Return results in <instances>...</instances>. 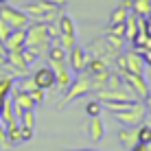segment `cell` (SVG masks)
<instances>
[{
    "label": "cell",
    "instance_id": "6da1fadb",
    "mask_svg": "<svg viewBox=\"0 0 151 151\" xmlns=\"http://www.w3.org/2000/svg\"><path fill=\"white\" fill-rule=\"evenodd\" d=\"M50 40L48 35V22H37V20H31V24L27 27V40H24V48L31 50L35 57H42L48 53Z\"/></svg>",
    "mask_w": 151,
    "mask_h": 151
},
{
    "label": "cell",
    "instance_id": "7a4b0ae2",
    "mask_svg": "<svg viewBox=\"0 0 151 151\" xmlns=\"http://www.w3.org/2000/svg\"><path fill=\"white\" fill-rule=\"evenodd\" d=\"M90 92H96V86H94V81H92V77L88 75L86 70L77 72V77L72 79L68 92L64 94V103H72L75 99L86 96V94H90Z\"/></svg>",
    "mask_w": 151,
    "mask_h": 151
},
{
    "label": "cell",
    "instance_id": "3957f363",
    "mask_svg": "<svg viewBox=\"0 0 151 151\" xmlns=\"http://www.w3.org/2000/svg\"><path fill=\"white\" fill-rule=\"evenodd\" d=\"M145 116H147V105L140 101H134L129 107H125L121 112H114V118L121 125H125V127H138V125H142Z\"/></svg>",
    "mask_w": 151,
    "mask_h": 151
},
{
    "label": "cell",
    "instance_id": "277c9868",
    "mask_svg": "<svg viewBox=\"0 0 151 151\" xmlns=\"http://www.w3.org/2000/svg\"><path fill=\"white\" fill-rule=\"evenodd\" d=\"M114 66H118V72H138V75H145V59L138 50H121L116 55V61Z\"/></svg>",
    "mask_w": 151,
    "mask_h": 151
},
{
    "label": "cell",
    "instance_id": "5b68a950",
    "mask_svg": "<svg viewBox=\"0 0 151 151\" xmlns=\"http://www.w3.org/2000/svg\"><path fill=\"white\" fill-rule=\"evenodd\" d=\"M24 11L29 13L31 20H37V22H55L59 18V9H55L53 4L44 2V0H35V2H29L24 7Z\"/></svg>",
    "mask_w": 151,
    "mask_h": 151
},
{
    "label": "cell",
    "instance_id": "8992f818",
    "mask_svg": "<svg viewBox=\"0 0 151 151\" xmlns=\"http://www.w3.org/2000/svg\"><path fill=\"white\" fill-rule=\"evenodd\" d=\"M57 27H59V44L64 46L66 50H70L72 46L77 44V33H75V20L66 13H59V18L55 20Z\"/></svg>",
    "mask_w": 151,
    "mask_h": 151
},
{
    "label": "cell",
    "instance_id": "52a82bcc",
    "mask_svg": "<svg viewBox=\"0 0 151 151\" xmlns=\"http://www.w3.org/2000/svg\"><path fill=\"white\" fill-rule=\"evenodd\" d=\"M0 18L9 24L11 29H27L31 24V18L24 9H15V7H9V4H2L0 7Z\"/></svg>",
    "mask_w": 151,
    "mask_h": 151
},
{
    "label": "cell",
    "instance_id": "ba28073f",
    "mask_svg": "<svg viewBox=\"0 0 151 151\" xmlns=\"http://www.w3.org/2000/svg\"><path fill=\"white\" fill-rule=\"evenodd\" d=\"M88 53L90 55H94L99 57V59H103L107 66H114V61H116V55H118V50H114L110 44H107V40L105 37H99V40H92L90 44H88Z\"/></svg>",
    "mask_w": 151,
    "mask_h": 151
},
{
    "label": "cell",
    "instance_id": "9c48e42d",
    "mask_svg": "<svg viewBox=\"0 0 151 151\" xmlns=\"http://www.w3.org/2000/svg\"><path fill=\"white\" fill-rule=\"evenodd\" d=\"M118 75H121V79H123L125 86L136 94V99L142 101V99L147 96L149 83H147V79H145V75H138V72H118Z\"/></svg>",
    "mask_w": 151,
    "mask_h": 151
},
{
    "label": "cell",
    "instance_id": "30bf717a",
    "mask_svg": "<svg viewBox=\"0 0 151 151\" xmlns=\"http://www.w3.org/2000/svg\"><path fill=\"white\" fill-rule=\"evenodd\" d=\"M11 101H13V110H15V116H20L22 112H27V110H35V105L37 103L31 99L29 92H22V90H18V88H11Z\"/></svg>",
    "mask_w": 151,
    "mask_h": 151
},
{
    "label": "cell",
    "instance_id": "8fae6325",
    "mask_svg": "<svg viewBox=\"0 0 151 151\" xmlns=\"http://www.w3.org/2000/svg\"><path fill=\"white\" fill-rule=\"evenodd\" d=\"M88 59H90V53H88L83 46H72V48L68 50V66L75 72H83L88 66Z\"/></svg>",
    "mask_w": 151,
    "mask_h": 151
},
{
    "label": "cell",
    "instance_id": "7c38bea8",
    "mask_svg": "<svg viewBox=\"0 0 151 151\" xmlns=\"http://www.w3.org/2000/svg\"><path fill=\"white\" fill-rule=\"evenodd\" d=\"M50 68H53V72H55V86L66 92L70 88V83H72V75H70L68 66H66V61H53Z\"/></svg>",
    "mask_w": 151,
    "mask_h": 151
},
{
    "label": "cell",
    "instance_id": "4fadbf2b",
    "mask_svg": "<svg viewBox=\"0 0 151 151\" xmlns=\"http://www.w3.org/2000/svg\"><path fill=\"white\" fill-rule=\"evenodd\" d=\"M142 29H145V20L138 18L134 11H129V13H127V20H125V40L134 42V40H136V35H138Z\"/></svg>",
    "mask_w": 151,
    "mask_h": 151
},
{
    "label": "cell",
    "instance_id": "5bb4252c",
    "mask_svg": "<svg viewBox=\"0 0 151 151\" xmlns=\"http://www.w3.org/2000/svg\"><path fill=\"white\" fill-rule=\"evenodd\" d=\"M33 79L37 83V88L42 90H50V88H55V72L50 66H44V68H37L33 72Z\"/></svg>",
    "mask_w": 151,
    "mask_h": 151
},
{
    "label": "cell",
    "instance_id": "9a60e30c",
    "mask_svg": "<svg viewBox=\"0 0 151 151\" xmlns=\"http://www.w3.org/2000/svg\"><path fill=\"white\" fill-rule=\"evenodd\" d=\"M116 136H118V142H121L125 149L132 151L138 145V127H125V125H123V127L118 129Z\"/></svg>",
    "mask_w": 151,
    "mask_h": 151
},
{
    "label": "cell",
    "instance_id": "2e32d148",
    "mask_svg": "<svg viewBox=\"0 0 151 151\" xmlns=\"http://www.w3.org/2000/svg\"><path fill=\"white\" fill-rule=\"evenodd\" d=\"M0 121L4 123V127H11V125L18 123V116H15V110H13V101H11V94L2 101V107H0Z\"/></svg>",
    "mask_w": 151,
    "mask_h": 151
},
{
    "label": "cell",
    "instance_id": "e0dca14e",
    "mask_svg": "<svg viewBox=\"0 0 151 151\" xmlns=\"http://www.w3.org/2000/svg\"><path fill=\"white\" fill-rule=\"evenodd\" d=\"M24 40H27V29H13L11 35L4 40V46H7V50H22Z\"/></svg>",
    "mask_w": 151,
    "mask_h": 151
},
{
    "label": "cell",
    "instance_id": "ac0fdd59",
    "mask_svg": "<svg viewBox=\"0 0 151 151\" xmlns=\"http://www.w3.org/2000/svg\"><path fill=\"white\" fill-rule=\"evenodd\" d=\"M13 81H15V77H13L7 68H2V66H0V107H2V101L9 96V92H11Z\"/></svg>",
    "mask_w": 151,
    "mask_h": 151
},
{
    "label": "cell",
    "instance_id": "d6986e66",
    "mask_svg": "<svg viewBox=\"0 0 151 151\" xmlns=\"http://www.w3.org/2000/svg\"><path fill=\"white\" fill-rule=\"evenodd\" d=\"M46 57H48V64H53V61H68V50H66L59 42H53L48 53H46Z\"/></svg>",
    "mask_w": 151,
    "mask_h": 151
},
{
    "label": "cell",
    "instance_id": "ffe728a7",
    "mask_svg": "<svg viewBox=\"0 0 151 151\" xmlns=\"http://www.w3.org/2000/svg\"><path fill=\"white\" fill-rule=\"evenodd\" d=\"M103 134H105V125H103L101 116H90V138L101 140Z\"/></svg>",
    "mask_w": 151,
    "mask_h": 151
},
{
    "label": "cell",
    "instance_id": "44dd1931",
    "mask_svg": "<svg viewBox=\"0 0 151 151\" xmlns=\"http://www.w3.org/2000/svg\"><path fill=\"white\" fill-rule=\"evenodd\" d=\"M132 11L138 15V18H147L151 13V0H134L132 2Z\"/></svg>",
    "mask_w": 151,
    "mask_h": 151
},
{
    "label": "cell",
    "instance_id": "7402d4cb",
    "mask_svg": "<svg viewBox=\"0 0 151 151\" xmlns=\"http://www.w3.org/2000/svg\"><path fill=\"white\" fill-rule=\"evenodd\" d=\"M18 125L20 127H33L35 129V112L33 110H27L18 116Z\"/></svg>",
    "mask_w": 151,
    "mask_h": 151
},
{
    "label": "cell",
    "instance_id": "603a6c76",
    "mask_svg": "<svg viewBox=\"0 0 151 151\" xmlns=\"http://www.w3.org/2000/svg\"><path fill=\"white\" fill-rule=\"evenodd\" d=\"M127 9H125V7H116V9H114V11H112V15H110V24H123L125 22V20H127Z\"/></svg>",
    "mask_w": 151,
    "mask_h": 151
},
{
    "label": "cell",
    "instance_id": "cb8c5ba5",
    "mask_svg": "<svg viewBox=\"0 0 151 151\" xmlns=\"http://www.w3.org/2000/svg\"><path fill=\"white\" fill-rule=\"evenodd\" d=\"M103 37L107 40V44H110L114 50H118V53L123 50V42H125V37H121V35H114V33H105Z\"/></svg>",
    "mask_w": 151,
    "mask_h": 151
},
{
    "label": "cell",
    "instance_id": "d4e9b609",
    "mask_svg": "<svg viewBox=\"0 0 151 151\" xmlns=\"http://www.w3.org/2000/svg\"><path fill=\"white\" fill-rule=\"evenodd\" d=\"M101 112H103V103L99 101H88V105H86V114L88 116H101Z\"/></svg>",
    "mask_w": 151,
    "mask_h": 151
},
{
    "label": "cell",
    "instance_id": "484cf974",
    "mask_svg": "<svg viewBox=\"0 0 151 151\" xmlns=\"http://www.w3.org/2000/svg\"><path fill=\"white\" fill-rule=\"evenodd\" d=\"M7 138H9V142H11V145L22 142V136H20V125L18 123L11 125V127H7Z\"/></svg>",
    "mask_w": 151,
    "mask_h": 151
},
{
    "label": "cell",
    "instance_id": "4316f807",
    "mask_svg": "<svg viewBox=\"0 0 151 151\" xmlns=\"http://www.w3.org/2000/svg\"><path fill=\"white\" fill-rule=\"evenodd\" d=\"M138 142H151V127L147 123H142V125H138Z\"/></svg>",
    "mask_w": 151,
    "mask_h": 151
},
{
    "label": "cell",
    "instance_id": "83f0119b",
    "mask_svg": "<svg viewBox=\"0 0 151 151\" xmlns=\"http://www.w3.org/2000/svg\"><path fill=\"white\" fill-rule=\"evenodd\" d=\"M0 147H4V149H11L13 145L9 142V138H7V127H4V123L0 121Z\"/></svg>",
    "mask_w": 151,
    "mask_h": 151
},
{
    "label": "cell",
    "instance_id": "f1b7e54d",
    "mask_svg": "<svg viewBox=\"0 0 151 151\" xmlns=\"http://www.w3.org/2000/svg\"><path fill=\"white\" fill-rule=\"evenodd\" d=\"M31 99H33L35 103H44V96H46V90H42V88H33V90L29 92Z\"/></svg>",
    "mask_w": 151,
    "mask_h": 151
},
{
    "label": "cell",
    "instance_id": "f546056e",
    "mask_svg": "<svg viewBox=\"0 0 151 151\" xmlns=\"http://www.w3.org/2000/svg\"><path fill=\"white\" fill-rule=\"evenodd\" d=\"M105 33H114V35H121V37H125V22H123V24H110Z\"/></svg>",
    "mask_w": 151,
    "mask_h": 151
},
{
    "label": "cell",
    "instance_id": "4dcf8cb0",
    "mask_svg": "<svg viewBox=\"0 0 151 151\" xmlns=\"http://www.w3.org/2000/svg\"><path fill=\"white\" fill-rule=\"evenodd\" d=\"M11 31H13V29H11V27H9V24H7V22H4V20H2V18H0V40H2V42H4V40H7V37H9V35H11Z\"/></svg>",
    "mask_w": 151,
    "mask_h": 151
},
{
    "label": "cell",
    "instance_id": "1f68e13d",
    "mask_svg": "<svg viewBox=\"0 0 151 151\" xmlns=\"http://www.w3.org/2000/svg\"><path fill=\"white\" fill-rule=\"evenodd\" d=\"M48 35L53 42L59 40V27H57V22H48Z\"/></svg>",
    "mask_w": 151,
    "mask_h": 151
},
{
    "label": "cell",
    "instance_id": "d6a6232c",
    "mask_svg": "<svg viewBox=\"0 0 151 151\" xmlns=\"http://www.w3.org/2000/svg\"><path fill=\"white\" fill-rule=\"evenodd\" d=\"M33 134H35V129H33V127H20V136H22V142L31 140V138H33Z\"/></svg>",
    "mask_w": 151,
    "mask_h": 151
},
{
    "label": "cell",
    "instance_id": "836d02e7",
    "mask_svg": "<svg viewBox=\"0 0 151 151\" xmlns=\"http://www.w3.org/2000/svg\"><path fill=\"white\" fill-rule=\"evenodd\" d=\"M44 2H48V4H53V7H55V9H59V11H61V9H64V7H66V4H68V0H44Z\"/></svg>",
    "mask_w": 151,
    "mask_h": 151
},
{
    "label": "cell",
    "instance_id": "e575fe53",
    "mask_svg": "<svg viewBox=\"0 0 151 151\" xmlns=\"http://www.w3.org/2000/svg\"><path fill=\"white\" fill-rule=\"evenodd\" d=\"M145 31H147V33L151 35V13L147 15V18H145Z\"/></svg>",
    "mask_w": 151,
    "mask_h": 151
},
{
    "label": "cell",
    "instance_id": "d590c367",
    "mask_svg": "<svg viewBox=\"0 0 151 151\" xmlns=\"http://www.w3.org/2000/svg\"><path fill=\"white\" fill-rule=\"evenodd\" d=\"M145 101V105H147V110H151V88H149V92H147V96L142 99Z\"/></svg>",
    "mask_w": 151,
    "mask_h": 151
},
{
    "label": "cell",
    "instance_id": "8d00e7d4",
    "mask_svg": "<svg viewBox=\"0 0 151 151\" xmlns=\"http://www.w3.org/2000/svg\"><path fill=\"white\" fill-rule=\"evenodd\" d=\"M132 2H134V0H123V2H121V7H125L127 11H132Z\"/></svg>",
    "mask_w": 151,
    "mask_h": 151
},
{
    "label": "cell",
    "instance_id": "74e56055",
    "mask_svg": "<svg viewBox=\"0 0 151 151\" xmlns=\"http://www.w3.org/2000/svg\"><path fill=\"white\" fill-rule=\"evenodd\" d=\"M0 66H7V53H0Z\"/></svg>",
    "mask_w": 151,
    "mask_h": 151
},
{
    "label": "cell",
    "instance_id": "f35d334b",
    "mask_svg": "<svg viewBox=\"0 0 151 151\" xmlns=\"http://www.w3.org/2000/svg\"><path fill=\"white\" fill-rule=\"evenodd\" d=\"M145 123H147V125H149V127H151V110L147 112V116H145Z\"/></svg>",
    "mask_w": 151,
    "mask_h": 151
},
{
    "label": "cell",
    "instance_id": "ab89813d",
    "mask_svg": "<svg viewBox=\"0 0 151 151\" xmlns=\"http://www.w3.org/2000/svg\"><path fill=\"white\" fill-rule=\"evenodd\" d=\"M0 53H7V46H4V42L0 40Z\"/></svg>",
    "mask_w": 151,
    "mask_h": 151
},
{
    "label": "cell",
    "instance_id": "60d3db41",
    "mask_svg": "<svg viewBox=\"0 0 151 151\" xmlns=\"http://www.w3.org/2000/svg\"><path fill=\"white\" fill-rule=\"evenodd\" d=\"M68 151H75V149H68ZM77 151H99V149H77Z\"/></svg>",
    "mask_w": 151,
    "mask_h": 151
},
{
    "label": "cell",
    "instance_id": "b9f144b4",
    "mask_svg": "<svg viewBox=\"0 0 151 151\" xmlns=\"http://www.w3.org/2000/svg\"><path fill=\"white\" fill-rule=\"evenodd\" d=\"M4 2H7V0H0V4H4Z\"/></svg>",
    "mask_w": 151,
    "mask_h": 151
}]
</instances>
